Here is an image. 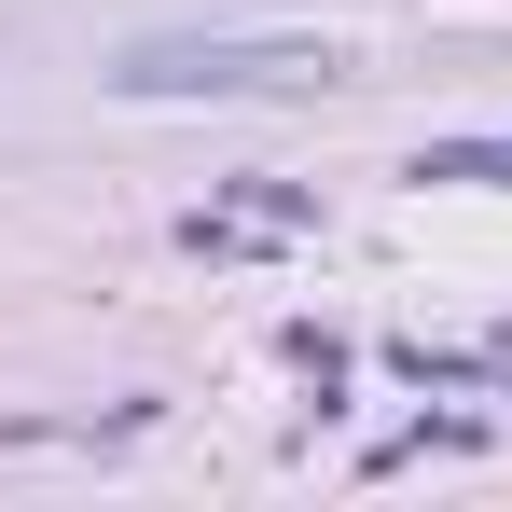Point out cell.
Listing matches in <instances>:
<instances>
[{
    "label": "cell",
    "instance_id": "cell-1",
    "mask_svg": "<svg viewBox=\"0 0 512 512\" xmlns=\"http://www.w3.org/2000/svg\"><path fill=\"white\" fill-rule=\"evenodd\" d=\"M263 84H333V42H139L125 97H263Z\"/></svg>",
    "mask_w": 512,
    "mask_h": 512
},
{
    "label": "cell",
    "instance_id": "cell-2",
    "mask_svg": "<svg viewBox=\"0 0 512 512\" xmlns=\"http://www.w3.org/2000/svg\"><path fill=\"white\" fill-rule=\"evenodd\" d=\"M180 236H194V250H263V236H305V194H236V208H194Z\"/></svg>",
    "mask_w": 512,
    "mask_h": 512
},
{
    "label": "cell",
    "instance_id": "cell-3",
    "mask_svg": "<svg viewBox=\"0 0 512 512\" xmlns=\"http://www.w3.org/2000/svg\"><path fill=\"white\" fill-rule=\"evenodd\" d=\"M416 180H512V139H429Z\"/></svg>",
    "mask_w": 512,
    "mask_h": 512
}]
</instances>
